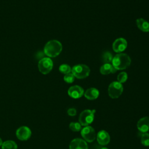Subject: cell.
<instances>
[{
    "mask_svg": "<svg viewBox=\"0 0 149 149\" xmlns=\"http://www.w3.org/2000/svg\"><path fill=\"white\" fill-rule=\"evenodd\" d=\"M62 49V45L61 43L58 40H52L47 42L44 48V52L48 56L54 58L59 55Z\"/></svg>",
    "mask_w": 149,
    "mask_h": 149,
    "instance_id": "cell-1",
    "label": "cell"
},
{
    "mask_svg": "<svg viewBox=\"0 0 149 149\" xmlns=\"http://www.w3.org/2000/svg\"><path fill=\"white\" fill-rule=\"evenodd\" d=\"M112 63L116 70H123L130 66L131 59L127 54L119 53L113 57Z\"/></svg>",
    "mask_w": 149,
    "mask_h": 149,
    "instance_id": "cell-2",
    "label": "cell"
},
{
    "mask_svg": "<svg viewBox=\"0 0 149 149\" xmlns=\"http://www.w3.org/2000/svg\"><path fill=\"white\" fill-rule=\"evenodd\" d=\"M72 73L77 79H84L88 76L90 69L86 65L79 64L74 66L72 69Z\"/></svg>",
    "mask_w": 149,
    "mask_h": 149,
    "instance_id": "cell-3",
    "label": "cell"
},
{
    "mask_svg": "<svg viewBox=\"0 0 149 149\" xmlns=\"http://www.w3.org/2000/svg\"><path fill=\"white\" fill-rule=\"evenodd\" d=\"M95 110L86 109L82 111L79 118V121L81 126H87L91 124L94 120V115Z\"/></svg>",
    "mask_w": 149,
    "mask_h": 149,
    "instance_id": "cell-4",
    "label": "cell"
},
{
    "mask_svg": "<svg viewBox=\"0 0 149 149\" xmlns=\"http://www.w3.org/2000/svg\"><path fill=\"white\" fill-rule=\"evenodd\" d=\"M123 86L118 81L112 82L108 87V93L109 96L112 98H118L122 93Z\"/></svg>",
    "mask_w": 149,
    "mask_h": 149,
    "instance_id": "cell-5",
    "label": "cell"
},
{
    "mask_svg": "<svg viewBox=\"0 0 149 149\" xmlns=\"http://www.w3.org/2000/svg\"><path fill=\"white\" fill-rule=\"evenodd\" d=\"M40 72L44 74L50 72L53 68V62L49 58H43L40 60L38 63Z\"/></svg>",
    "mask_w": 149,
    "mask_h": 149,
    "instance_id": "cell-6",
    "label": "cell"
},
{
    "mask_svg": "<svg viewBox=\"0 0 149 149\" xmlns=\"http://www.w3.org/2000/svg\"><path fill=\"white\" fill-rule=\"evenodd\" d=\"M81 135L84 140L89 143L94 141L97 137V134L94 129L90 126H84L81 130Z\"/></svg>",
    "mask_w": 149,
    "mask_h": 149,
    "instance_id": "cell-7",
    "label": "cell"
},
{
    "mask_svg": "<svg viewBox=\"0 0 149 149\" xmlns=\"http://www.w3.org/2000/svg\"><path fill=\"white\" fill-rule=\"evenodd\" d=\"M16 135L17 139L20 140L25 141L30 137L31 135V132L29 127L27 126H23L17 129L16 132Z\"/></svg>",
    "mask_w": 149,
    "mask_h": 149,
    "instance_id": "cell-8",
    "label": "cell"
},
{
    "mask_svg": "<svg viewBox=\"0 0 149 149\" xmlns=\"http://www.w3.org/2000/svg\"><path fill=\"white\" fill-rule=\"evenodd\" d=\"M127 45L126 40L123 38H119L115 40L113 42L112 48L113 50L117 53L121 52L125 50Z\"/></svg>",
    "mask_w": 149,
    "mask_h": 149,
    "instance_id": "cell-9",
    "label": "cell"
},
{
    "mask_svg": "<svg viewBox=\"0 0 149 149\" xmlns=\"http://www.w3.org/2000/svg\"><path fill=\"white\" fill-rule=\"evenodd\" d=\"M68 93L70 97L77 99L83 96V95L84 94V90L80 86L75 85L70 87L69 88Z\"/></svg>",
    "mask_w": 149,
    "mask_h": 149,
    "instance_id": "cell-10",
    "label": "cell"
},
{
    "mask_svg": "<svg viewBox=\"0 0 149 149\" xmlns=\"http://www.w3.org/2000/svg\"><path fill=\"white\" fill-rule=\"evenodd\" d=\"M69 149H88L86 141L81 139H74L69 144Z\"/></svg>",
    "mask_w": 149,
    "mask_h": 149,
    "instance_id": "cell-11",
    "label": "cell"
},
{
    "mask_svg": "<svg viewBox=\"0 0 149 149\" xmlns=\"http://www.w3.org/2000/svg\"><path fill=\"white\" fill-rule=\"evenodd\" d=\"M96 138L98 143L102 146L107 145L110 141V136L109 134L104 130H100L98 132Z\"/></svg>",
    "mask_w": 149,
    "mask_h": 149,
    "instance_id": "cell-12",
    "label": "cell"
},
{
    "mask_svg": "<svg viewBox=\"0 0 149 149\" xmlns=\"http://www.w3.org/2000/svg\"><path fill=\"white\" fill-rule=\"evenodd\" d=\"M137 127L141 132L147 133L149 130V117L145 116L139 120Z\"/></svg>",
    "mask_w": 149,
    "mask_h": 149,
    "instance_id": "cell-13",
    "label": "cell"
},
{
    "mask_svg": "<svg viewBox=\"0 0 149 149\" xmlns=\"http://www.w3.org/2000/svg\"><path fill=\"white\" fill-rule=\"evenodd\" d=\"M84 97L89 100H95L99 95V91L95 88H90L84 93Z\"/></svg>",
    "mask_w": 149,
    "mask_h": 149,
    "instance_id": "cell-14",
    "label": "cell"
},
{
    "mask_svg": "<svg viewBox=\"0 0 149 149\" xmlns=\"http://www.w3.org/2000/svg\"><path fill=\"white\" fill-rule=\"evenodd\" d=\"M100 73L102 74H108L114 73L116 72V69L110 63H104L100 68Z\"/></svg>",
    "mask_w": 149,
    "mask_h": 149,
    "instance_id": "cell-15",
    "label": "cell"
},
{
    "mask_svg": "<svg viewBox=\"0 0 149 149\" xmlns=\"http://www.w3.org/2000/svg\"><path fill=\"white\" fill-rule=\"evenodd\" d=\"M136 24L138 28L144 32L149 31V23L144 19H138L136 20Z\"/></svg>",
    "mask_w": 149,
    "mask_h": 149,
    "instance_id": "cell-16",
    "label": "cell"
},
{
    "mask_svg": "<svg viewBox=\"0 0 149 149\" xmlns=\"http://www.w3.org/2000/svg\"><path fill=\"white\" fill-rule=\"evenodd\" d=\"M2 149H17V145L13 140H6L3 142L2 144Z\"/></svg>",
    "mask_w": 149,
    "mask_h": 149,
    "instance_id": "cell-17",
    "label": "cell"
},
{
    "mask_svg": "<svg viewBox=\"0 0 149 149\" xmlns=\"http://www.w3.org/2000/svg\"><path fill=\"white\" fill-rule=\"evenodd\" d=\"M113 59V56L110 52L105 51L101 56V60L104 63H109L112 62Z\"/></svg>",
    "mask_w": 149,
    "mask_h": 149,
    "instance_id": "cell-18",
    "label": "cell"
},
{
    "mask_svg": "<svg viewBox=\"0 0 149 149\" xmlns=\"http://www.w3.org/2000/svg\"><path fill=\"white\" fill-rule=\"evenodd\" d=\"M59 70L62 73H63L65 74L69 73L72 71L70 66L67 64L61 65L59 68Z\"/></svg>",
    "mask_w": 149,
    "mask_h": 149,
    "instance_id": "cell-19",
    "label": "cell"
},
{
    "mask_svg": "<svg viewBox=\"0 0 149 149\" xmlns=\"http://www.w3.org/2000/svg\"><path fill=\"white\" fill-rule=\"evenodd\" d=\"M80 123L78 122H71L69 124V128L73 132H79L81 130V127Z\"/></svg>",
    "mask_w": 149,
    "mask_h": 149,
    "instance_id": "cell-20",
    "label": "cell"
},
{
    "mask_svg": "<svg viewBox=\"0 0 149 149\" xmlns=\"http://www.w3.org/2000/svg\"><path fill=\"white\" fill-rule=\"evenodd\" d=\"M141 143L144 146H149V134L144 133L141 137Z\"/></svg>",
    "mask_w": 149,
    "mask_h": 149,
    "instance_id": "cell-21",
    "label": "cell"
},
{
    "mask_svg": "<svg viewBox=\"0 0 149 149\" xmlns=\"http://www.w3.org/2000/svg\"><path fill=\"white\" fill-rule=\"evenodd\" d=\"M127 79V74L126 72H120L118 75L117 77L118 81L120 83H125Z\"/></svg>",
    "mask_w": 149,
    "mask_h": 149,
    "instance_id": "cell-22",
    "label": "cell"
},
{
    "mask_svg": "<svg viewBox=\"0 0 149 149\" xmlns=\"http://www.w3.org/2000/svg\"><path fill=\"white\" fill-rule=\"evenodd\" d=\"M74 76L72 73H68L66 74L63 77V79L65 80V82L68 83H72L74 81Z\"/></svg>",
    "mask_w": 149,
    "mask_h": 149,
    "instance_id": "cell-23",
    "label": "cell"
},
{
    "mask_svg": "<svg viewBox=\"0 0 149 149\" xmlns=\"http://www.w3.org/2000/svg\"><path fill=\"white\" fill-rule=\"evenodd\" d=\"M67 113L70 116H74L76 115V113H77V111H76V109L74 108H70L69 109H68V111H67Z\"/></svg>",
    "mask_w": 149,
    "mask_h": 149,
    "instance_id": "cell-24",
    "label": "cell"
},
{
    "mask_svg": "<svg viewBox=\"0 0 149 149\" xmlns=\"http://www.w3.org/2000/svg\"><path fill=\"white\" fill-rule=\"evenodd\" d=\"M3 142H2V140L1 139V138L0 137V146H2V144Z\"/></svg>",
    "mask_w": 149,
    "mask_h": 149,
    "instance_id": "cell-25",
    "label": "cell"
},
{
    "mask_svg": "<svg viewBox=\"0 0 149 149\" xmlns=\"http://www.w3.org/2000/svg\"><path fill=\"white\" fill-rule=\"evenodd\" d=\"M101 149H108V148H106V147H103V148H102Z\"/></svg>",
    "mask_w": 149,
    "mask_h": 149,
    "instance_id": "cell-26",
    "label": "cell"
}]
</instances>
